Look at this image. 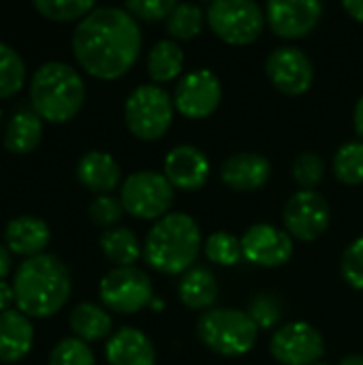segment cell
<instances>
[{"label":"cell","mask_w":363,"mask_h":365,"mask_svg":"<svg viewBox=\"0 0 363 365\" xmlns=\"http://www.w3.org/2000/svg\"><path fill=\"white\" fill-rule=\"evenodd\" d=\"M201 250V229L193 216L171 212L163 216L143 242L145 263L160 274H186Z\"/></svg>","instance_id":"3957f363"},{"label":"cell","mask_w":363,"mask_h":365,"mask_svg":"<svg viewBox=\"0 0 363 365\" xmlns=\"http://www.w3.org/2000/svg\"><path fill=\"white\" fill-rule=\"evenodd\" d=\"M141 30L120 6H96L73 32V53L79 66L96 79H118L137 62Z\"/></svg>","instance_id":"6da1fadb"},{"label":"cell","mask_w":363,"mask_h":365,"mask_svg":"<svg viewBox=\"0 0 363 365\" xmlns=\"http://www.w3.org/2000/svg\"><path fill=\"white\" fill-rule=\"evenodd\" d=\"M77 180L81 182L83 188H88L96 195H109L111 190H116L120 186L122 169L111 154L92 150L79 158Z\"/></svg>","instance_id":"ffe728a7"},{"label":"cell","mask_w":363,"mask_h":365,"mask_svg":"<svg viewBox=\"0 0 363 365\" xmlns=\"http://www.w3.org/2000/svg\"><path fill=\"white\" fill-rule=\"evenodd\" d=\"M105 357L109 365H154L156 351L143 331L135 327H122L109 338Z\"/></svg>","instance_id":"d6986e66"},{"label":"cell","mask_w":363,"mask_h":365,"mask_svg":"<svg viewBox=\"0 0 363 365\" xmlns=\"http://www.w3.org/2000/svg\"><path fill=\"white\" fill-rule=\"evenodd\" d=\"M248 317L255 321L257 327L270 329V327L278 325L282 319V302L272 293H261V295L252 297V302L248 306Z\"/></svg>","instance_id":"836d02e7"},{"label":"cell","mask_w":363,"mask_h":365,"mask_svg":"<svg viewBox=\"0 0 363 365\" xmlns=\"http://www.w3.org/2000/svg\"><path fill=\"white\" fill-rule=\"evenodd\" d=\"M338 365H363V355H349Z\"/></svg>","instance_id":"b9f144b4"},{"label":"cell","mask_w":363,"mask_h":365,"mask_svg":"<svg viewBox=\"0 0 363 365\" xmlns=\"http://www.w3.org/2000/svg\"><path fill=\"white\" fill-rule=\"evenodd\" d=\"M11 272V252L6 246L0 244V280H4Z\"/></svg>","instance_id":"ab89813d"},{"label":"cell","mask_w":363,"mask_h":365,"mask_svg":"<svg viewBox=\"0 0 363 365\" xmlns=\"http://www.w3.org/2000/svg\"><path fill=\"white\" fill-rule=\"evenodd\" d=\"M203 19L205 13L199 4H190V2L178 4L167 17V32L171 34L173 41H190L201 32Z\"/></svg>","instance_id":"4316f807"},{"label":"cell","mask_w":363,"mask_h":365,"mask_svg":"<svg viewBox=\"0 0 363 365\" xmlns=\"http://www.w3.org/2000/svg\"><path fill=\"white\" fill-rule=\"evenodd\" d=\"M272 175V165L265 156L257 152L231 154L220 169V180L237 192H252L267 184Z\"/></svg>","instance_id":"e0dca14e"},{"label":"cell","mask_w":363,"mask_h":365,"mask_svg":"<svg viewBox=\"0 0 363 365\" xmlns=\"http://www.w3.org/2000/svg\"><path fill=\"white\" fill-rule=\"evenodd\" d=\"M242 252L244 259L255 265L278 267L293 257V240L287 231L259 222L242 235Z\"/></svg>","instance_id":"5bb4252c"},{"label":"cell","mask_w":363,"mask_h":365,"mask_svg":"<svg viewBox=\"0 0 363 365\" xmlns=\"http://www.w3.org/2000/svg\"><path fill=\"white\" fill-rule=\"evenodd\" d=\"M51 237V231L43 218L36 216H17L4 227V244L11 255L36 257L43 255Z\"/></svg>","instance_id":"ac0fdd59"},{"label":"cell","mask_w":363,"mask_h":365,"mask_svg":"<svg viewBox=\"0 0 363 365\" xmlns=\"http://www.w3.org/2000/svg\"><path fill=\"white\" fill-rule=\"evenodd\" d=\"M43 137V120L32 109H19L11 115L4 130V148L11 154L24 156L36 150Z\"/></svg>","instance_id":"7402d4cb"},{"label":"cell","mask_w":363,"mask_h":365,"mask_svg":"<svg viewBox=\"0 0 363 365\" xmlns=\"http://www.w3.org/2000/svg\"><path fill=\"white\" fill-rule=\"evenodd\" d=\"M11 304H15L13 284H9L6 280H0V314H2V312H6Z\"/></svg>","instance_id":"74e56055"},{"label":"cell","mask_w":363,"mask_h":365,"mask_svg":"<svg viewBox=\"0 0 363 365\" xmlns=\"http://www.w3.org/2000/svg\"><path fill=\"white\" fill-rule=\"evenodd\" d=\"M34 342V327L19 310H6L0 314V361H21Z\"/></svg>","instance_id":"44dd1931"},{"label":"cell","mask_w":363,"mask_h":365,"mask_svg":"<svg viewBox=\"0 0 363 365\" xmlns=\"http://www.w3.org/2000/svg\"><path fill=\"white\" fill-rule=\"evenodd\" d=\"M178 6L175 0H131L124 4V9L137 19L145 21H156V19H167L171 11Z\"/></svg>","instance_id":"8d00e7d4"},{"label":"cell","mask_w":363,"mask_h":365,"mask_svg":"<svg viewBox=\"0 0 363 365\" xmlns=\"http://www.w3.org/2000/svg\"><path fill=\"white\" fill-rule=\"evenodd\" d=\"M265 17L278 36L302 38L323 17V4L317 0H270Z\"/></svg>","instance_id":"9a60e30c"},{"label":"cell","mask_w":363,"mask_h":365,"mask_svg":"<svg viewBox=\"0 0 363 365\" xmlns=\"http://www.w3.org/2000/svg\"><path fill=\"white\" fill-rule=\"evenodd\" d=\"M105 308L120 314H135L154 302L152 280L137 267H116L98 284Z\"/></svg>","instance_id":"9c48e42d"},{"label":"cell","mask_w":363,"mask_h":365,"mask_svg":"<svg viewBox=\"0 0 363 365\" xmlns=\"http://www.w3.org/2000/svg\"><path fill=\"white\" fill-rule=\"evenodd\" d=\"M317 365H327V364H323V361H319V364H317Z\"/></svg>","instance_id":"ee69618b"},{"label":"cell","mask_w":363,"mask_h":365,"mask_svg":"<svg viewBox=\"0 0 363 365\" xmlns=\"http://www.w3.org/2000/svg\"><path fill=\"white\" fill-rule=\"evenodd\" d=\"M197 334L210 351L225 357H240L252 351L259 327L248 312L235 308H212L199 317Z\"/></svg>","instance_id":"5b68a950"},{"label":"cell","mask_w":363,"mask_h":365,"mask_svg":"<svg viewBox=\"0 0 363 365\" xmlns=\"http://www.w3.org/2000/svg\"><path fill=\"white\" fill-rule=\"evenodd\" d=\"M270 351L282 365H317L325 353V342L310 323L293 321L274 334Z\"/></svg>","instance_id":"8fae6325"},{"label":"cell","mask_w":363,"mask_h":365,"mask_svg":"<svg viewBox=\"0 0 363 365\" xmlns=\"http://www.w3.org/2000/svg\"><path fill=\"white\" fill-rule=\"evenodd\" d=\"M340 269L349 287L363 291V235L344 250Z\"/></svg>","instance_id":"d590c367"},{"label":"cell","mask_w":363,"mask_h":365,"mask_svg":"<svg viewBox=\"0 0 363 365\" xmlns=\"http://www.w3.org/2000/svg\"><path fill=\"white\" fill-rule=\"evenodd\" d=\"M220 98L223 86L216 73H212L210 68H199L180 79L173 94V105L182 115L190 120H201L218 109Z\"/></svg>","instance_id":"7c38bea8"},{"label":"cell","mask_w":363,"mask_h":365,"mask_svg":"<svg viewBox=\"0 0 363 365\" xmlns=\"http://www.w3.org/2000/svg\"><path fill=\"white\" fill-rule=\"evenodd\" d=\"M184 66V51L173 38L158 41L148 53V73L156 83L171 81L182 73Z\"/></svg>","instance_id":"484cf974"},{"label":"cell","mask_w":363,"mask_h":365,"mask_svg":"<svg viewBox=\"0 0 363 365\" xmlns=\"http://www.w3.org/2000/svg\"><path fill=\"white\" fill-rule=\"evenodd\" d=\"M334 173L347 186L363 182V141H349L334 154Z\"/></svg>","instance_id":"f1b7e54d"},{"label":"cell","mask_w":363,"mask_h":365,"mask_svg":"<svg viewBox=\"0 0 363 365\" xmlns=\"http://www.w3.org/2000/svg\"><path fill=\"white\" fill-rule=\"evenodd\" d=\"M165 178L171 182L173 188L199 190L210 178V160L195 145H175L165 158Z\"/></svg>","instance_id":"2e32d148"},{"label":"cell","mask_w":363,"mask_h":365,"mask_svg":"<svg viewBox=\"0 0 363 365\" xmlns=\"http://www.w3.org/2000/svg\"><path fill=\"white\" fill-rule=\"evenodd\" d=\"M0 124H2V109H0Z\"/></svg>","instance_id":"7bdbcfd3"},{"label":"cell","mask_w":363,"mask_h":365,"mask_svg":"<svg viewBox=\"0 0 363 365\" xmlns=\"http://www.w3.org/2000/svg\"><path fill=\"white\" fill-rule=\"evenodd\" d=\"M342 6L353 19L363 21V0H347V2H342Z\"/></svg>","instance_id":"f35d334b"},{"label":"cell","mask_w":363,"mask_h":365,"mask_svg":"<svg viewBox=\"0 0 363 365\" xmlns=\"http://www.w3.org/2000/svg\"><path fill=\"white\" fill-rule=\"evenodd\" d=\"M88 214H90V218H92L94 225L105 227V229H113L116 222H120V218L124 214V205H122L120 199H116L111 195H98L90 203Z\"/></svg>","instance_id":"e575fe53"},{"label":"cell","mask_w":363,"mask_h":365,"mask_svg":"<svg viewBox=\"0 0 363 365\" xmlns=\"http://www.w3.org/2000/svg\"><path fill=\"white\" fill-rule=\"evenodd\" d=\"M218 297V282L212 272L203 267L188 269L180 282V299L186 308L205 310Z\"/></svg>","instance_id":"603a6c76"},{"label":"cell","mask_w":363,"mask_h":365,"mask_svg":"<svg viewBox=\"0 0 363 365\" xmlns=\"http://www.w3.org/2000/svg\"><path fill=\"white\" fill-rule=\"evenodd\" d=\"M263 9L252 0H216L208 6L212 32L229 45L255 43L265 26Z\"/></svg>","instance_id":"52a82bcc"},{"label":"cell","mask_w":363,"mask_h":365,"mask_svg":"<svg viewBox=\"0 0 363 365\" xmlns=\"http://www.w3.org/2000/svg\"><path fill=\"white\" fill-rule=\"evenodd\" d=\"M71 331L81 342H96L103 340L111 331V317L105 308L96 304H79L71 312Z\"/></svg>","instance_id":"cb8c5ba5"},{"label":"cell","mask_w":363,"mask_h":365,"mask_svg":"<svg viewBox=\"0 0 363 365\" xmlns=\"http://www.w3.org/2000/svg\"><path fill=\"white\" fill-rule=\"evenodd\" d=\"M124 120L128 130L143 141L160 139L173 122L171 94L154 83L135 88L124 105Z\"/></svg>","instance_id":"8992f818"},{"label":"cell","mask_w":363,"mask_h":365,"mask_svg":"<svg viewBox=\"0 0 363 365\" xmlns=\"http://www.w3.org/2000/svg\"><path fill=\"white\" fill-rule=\"evenodd\" d=\"M49 365H94V353L86 342L66 338L49 353Z\"/></svg>","instance_id":"d6a6232c"},{"label":"cell","mask_w":363,"mask_h":365,"mask_svg":"<svg viewBox=\"0 0 363 365\" xmlns=\"http://www.w3.org/2000/svg\"><path fill=\"white\" fill-rule=\"evenodd\" d=\"M68 267L53 255L26 259L13 276L15 308L28 319H49L58 314L71 297Z\"/></svg>","instance_id":"7a4b0ae2"},{"label":"cell","mask_w":363,"mask_h":365,"mask_svg":"<svg viewBox=\"0 0 363 365\" xmlns=\"http://www.w3.org/2000/svg\"><path fill=\"white\" fill-rule=\"evenodd\" d=\"M293 178L302 190H315L325 178V160L317 152H302L293 160Z\"/></svg>","instance_id":"1f68e13d"},{"label":"cell","mask_w":363,"mask_h":365,"mask_svg":"<svg viewBox=\"0 0 363 365\" xmlns=\"http://www.w3.org/2000/svg\"><path fill=\"white\" fill-rule=\"evenodd\" d=\"M101 250L118 267H133V263L143 255L137 235L126 227L107 229L101 235Z\"/></svg>","instance_id":"d4e9b609"},{"label":"cell","mask_w":363,"mask_h":365,"mask_svg":"<svg viewBox=\"0 0 363 365\" xmlns=\"http://www.w3.org/2000/svg\"><path fill=\"white\" fill-rule=\"evenodd\" d=\"M353 122H355V130H357V135L363 139V94H362V98L357 101V105H355Z\"/></svg>","instance_id":"60d3db41"},{"label":"cell","mask_w":363,"mask_h":365,"mask_svg":"<svg viewBox=\"0 0 363 365\" xmlns=\"http://www.w3.org/2000/svg\"><path fill=\"white\" fill-rule=\"evenodd\" d=\"M265 73L276 90L300 96L310 90L315 79V66L300 47H276L265 60Z\"/></svg>","instance_id":"4fadbf2b"},{"label":"cell","mask_w":363,"mask_h":365,"mask_svg":"<svg viewBox=\"0 0 363 365\" xmlns=\"http://www.w3.org/2000/svg\"><path fill=\"white\" fill-rule=\"evenodd\" d=\"M282 220L291 237L302 242H315L329 227V203L317 190H297L285 203Z\"/></svg>","instance_id":"30bf717a"},{"label":"cell","mask_w":363,"mask_h":365,"mask_svg":"<svg viewBox=\"0 0 363 365\" xmlns=\"http://www.w3.org/2000/svg\"><path fill=\"white\" fill-rule=\"evenodd\" d=\"M173 199L175 192L165 173H156L150 169L131 173L124 180L120 192L124 212L143 220H160L163 216H167L169 207L173 205Z\"/></svg>","instance_id":"ba28073f"},{"label":"cell","mask_w":363,"mask_h":365,"mask_svg":"<svg viewBox=\"0 0 363 365\" xmlns=\"http://www.w3.org/2000/svg\"><path fill=\"white\" fill-rule=\"evenodd\" d=\"M86 101V86L81 75L66 62H45L30 79L32 111L51 124L73 120Z\"/></svg>","instance_id":"277c9868"},{"label":"cell","mask_w":363,"mask_h":365,"mask_svg":"<svg viewBox=\"0 0 363 365\" xmlns=\"http://www.w3.org/2000/svg\"><path fill=\"white\" fill-rule=\"evenodd\" d=\"M34 9L49 21H81L96 4L92 0H34Z\"/></svg>","instance_id":"f546056e"},{"label":"cell","mask_w":363,"mask_h":365,"mask_svg":"<svg viewBox=\"0 0 363 365\" xmlns=\"http://www.w3.org/2000/svg\"><path fill=\"white\" fill-rule=\"evenodd\" d=\"M205 255H208V259L212 263L223 265V267H231V265L240 263L242 257H244V252H242V240L235 237L233 233L216 231L205 242Z\"/></svg>","instance_id":"4dcf8cb0"},{"label":"cell","mask_w":363,"mask_h":365,"mask_svg":"<svg viewBox=\"0 0 363 365\" xmlns=\"http://www.w3.org/2000/svg\"><path fill=\"white\" fill-rule=\"evenodd\" d=\"M26 83V64L21 56L0 41V98L15 96Z\"/></svg>","instance_id":"83f0119b"}]
</instances>
